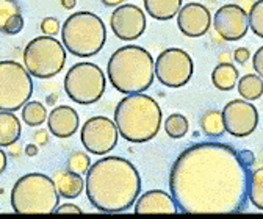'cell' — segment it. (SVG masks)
I'll list each match as a JSON object with an SVG mask.
<instances>
[{"label": "cell", "mask_w": 263, "mask_h": 219, "mask_svg": "<svg viewBox=\"0 0 263 219\" xmlns=\"http://www.w3.org/2000/svg\"><path fill=\"white\" fill-rule=\"evenodd\" d=\"M143 2L146 13L157 21L173 19L182 7V0H143Z\"/></svg>", "instance_id": "ffe728a7"}, {"label": "cell", "mask_w": 263, "mask_h": 219, "mask_svg": "<svg viewBox=\"0 0 263 219\" xmlns=\"http://www.w3.org/2000/svg\"><path fill=\"white\" fill-rule=\"evenodd\" d=\"M213 27L216 33L226 41H238L248 33V13L235 5L229 4L221 7L213 17Z\"/></svg>", "instance_id": "5bb4252c"}, {"label": "cell", "mask_w": 263, "mask_h": 219, "mask_svg": "<svg viewBox=\"0 0 263 219\" xmlns=\"http://www.w3.org/2000/svg\"><path fill=\"white\" fill-rule=\"evenodd\" d=\"M252 66L257 72V75H263V47H258L254 58H252Z\"/></svg>", "instance_id": "1f68e13d"}, {"label": "cell", "mask_w": 263, "mask_h": 219, "mask_svg": "<svg viewBox=\"0 0 263 219\" xmlns=\"http://www.w3.org/2000/svg\"><path fill=\"white\" fill-rule=\"evenodd\" d=\"M154 58L140 46H124L115 50L108 59L107 75L119 92H144L154 83Z\"/></svg>", "instance_id": "277c9868"}, {"label": "cell", "mask_w": 263, "mask_h": 219, "mask_svg": "<svg viewBox=\"0 0 263 219\" xmlns=\"http://www.w3.org/2000/svg\"><path fill=\"white\" fill-rule=\"evenodd\" d=\"M135 213L138 214H160L179 213L171 194L161 190H151L135 201Z\"/></svg>", "instance_id": "e0dca14e"}, {"label": "cell", "mask_w": 263, "mask_h": 219, "mask_svg": "<svg viewBox=\"0 0 263 219\" xmlns=\"http://www.w3.org/2000/svg\"><path fill=\"white\" fill-rule=\"evenodd\" d=\"M91 166V158L86 152H74L68 158V171L76 174H86Z\"/></svg>", "instance_id": "83f0119b"}, {"label": "cell", "mask_w": 263, "mask_h": 219, "mask_svg": "<svg viewBox=\"0 0 263 219\" xmlns=\"http://www.w3.org/2000/svg\"><path fill=\"white\" fill-rule=\"evenodd\" d=\"M38 152H40L38 144H27L25 146V155H28V156H36Z\"/></svg>", "instance_id": "d590c367"}, {"label": "cell", "mask_w": 263, "mask_h": 219, "mask_svg": "<svg viewBox=\"0 0 263 219\" xmlns=\"http://www.w3.org/2000/svg\"><path fill=\"white\" fill-rule=\"evenodd\" d=\"M53 213H60V214H63V213H76V214H80L82 213V208L77 207V205H74V204H64V205L57 207Z\"/></svg>", "instance_id": "836d02e7"}, {"label": "cell", "mask_w": 263, "mask_h": 219, "mask_svg": "<svg viewBox=\"0 0 263 219\" xmlns=\"http://www.w3.org/2000/svg\"><path fill=\"white\" fill-rule=\"evenodd\" d=\"M190 130V122L186 116L180 113H173L164 121V132L173 140H180L183 138Z\"/></svg>", "instance_id": "d4e9b609"}, {"label": "cell", "mask_w": 263, "mask_h": 219, "mask_svg": "<svg viewBox=\"0 0 263 219\" xmlns=\"http://www.w3.org/2000/svg\"><path fill=\"white\" fill-rule=\"evenodd\" d=\"M101 2L107 7H119L125 2V0H101Z\"/></svg>", "instance_id": "f35d334b"}, {"label": "cell", "mask_w": 263, "mask_h": 219, "mask_svg": "<svg viewBox=\"0 0 263 219\" xmlns=\"http://www.w3.org/2000/svg\"><path fill=\"white\" fill-rule=\"evenodd\" d=\"M119 132L116 124L107 116H94L88 119L80 132L83 147L94 155H105L118 144Z\"/></svg>", "instance_id": "8fae6325"}, {"label": "cell", "mask_w": 263, "mask_h": 219, "mask_svg": "<svg viewBox=\"0 0 263 219\" xmlns=\"http://www.w3.org/2000/svg\"><path fill=\"white\" fill-rule=\"evenodd\" d=\"M33 82L24 65L0 61V111H17L31 97Z\"/></svg>", "instance_id": "9c48e42d"}, {"label": "cell", "mask_w": 263, "mask_h": 219, "mask_svg": "<svg viewBox=\"0 0 263 219\" xmlns=\"http://www.w3.org/2000/svg\"><path fill=\"white\" fill-rule=\"evenodd\" d=\"M33 140L38 146H46L49 143V133L46 130H38L35 135H33Z\"/></svg>", "instance_id": "e575fe53"}, {"label": "cell", "mask_w": 263, "mask_h": 219, "mask_svg": "<svg viewBox=\"0 0 263 219\" xmlns=\"http://www.w3.org/2000/svg\"><path fill=\"white\" fill-rule=\"evenodd\" d=\"M61 39L64 49L80 58H89L102 50L107 41L104 21L94 13H72L63 22Z\"/></svg>", "instance_id": "5b68a950"}, {"label": "cell", "mask_w": 263, "mask_h": 219, "mask_svg": "<svg viewBox=\"0 0 263 219\" xmlns=\"http://www.w3.org/2000/svg\"><path fill=\"white\" fill-rule=\"evenodd\" d=\"M17 13L22 11H21V5L16 0H0V33H4V27L8 22V19Z\"/></svg>", "instance_id": "f1b7e54d"}, {"label": "cell", "mask_w": 263, "mask_h": 219, "mask_svg": "<svg viewBox=\"0 0 263 219\" xmlns=\"http://www.w3.org/2000/svg\"><path fill=\"white\" fill-rule=\"evenodd\" d=\"M238 94L243 101L252 102L258 101L263 96V78L257 74L243 75L238 82Z\"/></svg>", "instance_id": "7402d4cb"}, {"label": "cell", "mask_w": 263, "mask_h": 219, "mask_svg": "<svg viewBox=\"0 0 263 219\" xmlns=\"http://www.w3.org/2000/svg\"><path fill=\"white\" fill-rule=\"evenodd\" d=\"M248 199L257 210H263V169L251 171L248 182Z\"/></svg>", "instance_id": "cb8c5ba5"}, {"label": "cell", "mask_w": 263, "mask_h": 219, "mask_svg": "<svg viewBox=\"0 0 263 219\" xmlns=\"http://www.w3.org/2000/svg\"><path fill=\"white\" fill-rule=\"evenodd\" d=\"M105 86V75L94 63H76L64 77L66 94L80 105H91L101 101Z\"/></svg>", "instance_id": "ba28073f"}, {"label": "cell", "mask_w": 263, "mask_h": 219, "mask_svg": "<svg viewBox=\"0 0 263 219\" xmlns=\"http://www.w3.org/2000/svg\"><path fill=\"white\" fill-rule=\"evenodd\" d=\"M21 121L13 111H0V147H11L21 138Z\"/></svg>", "instance_id": "d6986e66"}, {"label": "cell", "mask_w": 263, "mask_h": 219, "mask_svg": "<svg viewBox=\"0 0 263 219\" xmlns=\"http://www.w3.org/2000/svg\"><path fill=\"white\" fill-rule=\"evenodd\" d=\"M53 180L41 172L22 175L11 190V207L19 214H49L58 207Z\"/></svg>", "instance_id": "8992f818"}, {"label": "cell", "mask_w": 263, "mask_h": 219, "mask_svg": "<svg viewBox=\"0 0 263 219\" xmlns=\"http://www.w3.org/2000/svg\"><path fill=\"white\" fill-rule=\"evenodd\" d=\"M194 71L193 59L188 52L170 47L163 50L155 63H154V74L158 82L166 88H182L185 86Z\"/></svg>", "instance_id": "30bf717a"}, {"label": "cell", "mask_w": 263, "mask_h": 219, "mask_svg": "<svg viewBox=\"0 0 263 219\" xmlns=\"http://www.w3.org/2000/svg\"><path fill=\"white\" fill-rule=\"evenodd\" d=\"M57 191L64 199H76L85 190V182L80 174L71 171H57L52 177Z\"/></svg>", "instance_id": "ac0fdd59"}, {"label": "cell", "mask_w": 263, "mask_h": 219, "mask_svg": "<svg viewBox=\"0 0 263 219\" xmlns=\"http://www.w3.org/2000/svg\"><path fill=\"white\" fill-rule=\"evenodd\" d=\"M24 24H25V22H24L22 13H17V14H14L13 17L8 19V22H7L5 27H4V33H5V35H17L19 31H22Z\"/></svg>", "instance_id": "f546056e"}, {"label": "cell", "mask_w": 263, "mask_h": 219, "mask_svg": "<svg viewBox=\"0 0 263 219\" xmlns=\"http://www.w3.org/2000/svg\"><path fill=\"white\" fill-rule=\"evenodd\" d=\"M161 108L147 94H128L115 110L119 135L128 143H146L155 138L161 127Z\"/></svg>", "instance_id": "3957f363"}, {"label": "cell", "mask_w": 263, "mask_h": 219, "mask_svg": "<svg viewBox=\"0 0 263 219\" xmlns=\"http://www.w3.org/2000/svg\"><path fill=\"white\" fill-rule=\"evenodd\" d=\"M24 66L36 78H52L58 75L66 63V49L53 36L33 38L24 50Z\"/></svg>", "instance_id": "52a82bcc"}, {"label": "cell", "mask_w": 263, "mask_h": 219, "mask_svg": "<svg viewBox=\"0 0 263 219\" xmlns=\"http://www.w3.org/2000/svg\"><path fill=\"white\" fill-rule=\"evenodd\" d=\"M7 153L0 149V174H4V171L7 169Z\"/></svg>", "instance_id": "8d00e7d4"}, {"label": "cell", "mask_w": 263, "mask_h": 219, "mask_svg": "<svg viewBox=\"0 0 263 219\" xmlns=\"http://www.w3.org/2000/svg\"><path fill=\"white\" fill-rule=\"evenodd\" d=\"M201 129L209 138H219L224 133L222 116L219 111H207L201 117Z\"/></svg>", "instance_id": "484cf974"}, {"label": "cell", "mask_w": 263, "mask_h": 219, "mask_svg": "<svg viewBox=\"0 0 263 219\" xmlns=\"http://www.w3.org/2000/svg\"><path fill=\"white\" fill-rule=\"evenodd\" d=\"M61 5H63V8H66V10H72V8H76V5H77V0H61Z\"/></svg>", "instance_id": "74e56055"}, {"label": "cell", "mask_w": 263, "mask_h": 219, "mask_svg": "<svg viewBox=\"0 0 263 219\" xmlns=\"http://www.w3.org/2000/svg\"><path fill=\"white\" fill-rule=\"evenodd\" d=\"M248 25L257 38H263V0H257L251 7L248 14Z\"/></svg>", "instance_id": "4316f807"}, {"label": "cell", "mask_w": 263, "mask_h": 219, "mask_svg": "<svg viewBox=\"0 0 263 219\" xmlns=\"http://www.w3.org/2000/svg\"><path fill=\"white\" fill-rule=\"evenodd\" d=\"M80 119L72 107L60 105L47 114V127L55 138H71L79 130Z\"/></svg>", "instance_id": "2e32d148"}, {"label": "cell", "mask_w": 263, "mask_h": 219, "mask_svg": "<svg viewBox=\"0 0 263 219\" xmlns=\"http://www.w3.org/2000/svg\"><path fill=\"white\" fill-rule=\"evenodd\" d=\"M41 31L46 36H55L61 31V24L55 17H44L41 22Z\"/></svg>", "instance_id": "4dcf8cb0"}, {"label": "cell", "mask_w": 263, "mask_h": 219, "mask_svg": "<svg viewBox=\"0 0 263 219\" xmlns=\"http://www.w3.org/2000/svg\"><path fill=\"white\" fill-rule=\"evenodd\" d=\"M234 58H235L237 63H240V65H246V63L249 61V58H251V52L246 47H238V49H235Z\"/></svg>", "instance_id": "d6a6232c"}, {"label": "cell", "mask_w": 263, "mask_h": 219, "mask_svg": "<svg viewBox=\"0 0 263 219\" xmlns=\"http://www.w3.org/2000/svg\"><path fill=\"white\" fill-rule=\"evenodd\" d=\"M212 82L219 91L234 89L238 82V69L230 63H219L212 72Z\"/></svg>", "instance_id": "44dd1931"}, {"label": "cell", "mask_w": 263, "mask_h": 219, "mask_svg": "<svg viewBox=\"0 0 263 219\" xmlns=\"http://www.w3.org/2000/svg\"><path fill=\"white\" fill-rule=\"evenodd\" d=\"M85 190L89 204L104 213L127 211L141 191L138 169L122 156H105L86 172Z\"/></svg>", "instance_id": "7a4b0ae2"}, {"label": "cell", "mask_w": 263, "mask_h": 219, "mask_svg": "<svg viewBox=\"0 0 263 219\" xmlns=\"http://www.w3.org/2000/svg\"><path fill=\"white\" fill-rule=\"evenodd\" d=\"M224 132L235 138H246L257 129L258 113L248 101H230L221 111Z\"/></svg>", "instance_id": "7c38bea8"}, {"label": "cell", "mask_w": 263, "mask_h": 219, "mask_svg": "<svg viewBox=\"0 0 263 219\" xmlns=\"http://www.w3.org/2000/svg\"><path fill=\"white\" fill-rule=\"evenodd\" d=\"M254 156L222 143L186 147L173 163L170 190L179 213L229 214L248 204Z\"/></svg>", "instance_id": "6da1fadb"}, {"label": "cell", "mask_w": 263, "mask_h": 219, "mask_svg": "<svg viewBox=\"0 0 263 219\" xmlns=\"http://www.w3.org/2000/svg\"><path fill=\"white\" fill-rule=\"evenodd\" d=\"M110 25L113 33L121 41H134L138 39L146 30V16L141 8L132 4L119 5L111 17Z\"/></svg>", "instance_id": "4fadbf2b"}, {"label": "cell", "mask_w": 263, "mask_h": 219, "mask_svg": "<svg viewBox=\"0 0 263 219\" xmlns=\"http://www.w3.org/2000/svg\"><path fill=\"white\" fill-rule=\"evenodd\" d=\"M21 110H22V121L28 127H38V125L44 124V121H47V110L41 102L36 101L27 102Z\"/></svg>", "instance_id": "603a6c76"}, {"label": "cell", "mask_w": 263, "mask_h": 219, "mask_svg": "<svg viewBox=\"0 0 263 219\" xmlns=\"http://www.w3.org/2000/svg\"><path fill=\"white\" fill-rule=\"evenodd\" d=\"M179 30L188 38H201L210 30L212 14L207 7L201 4H186L177 13Z\"/></svg>", "instance_id": "9a60e30c"}]
</instances>
